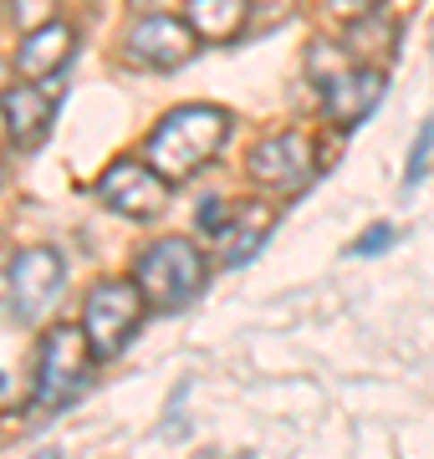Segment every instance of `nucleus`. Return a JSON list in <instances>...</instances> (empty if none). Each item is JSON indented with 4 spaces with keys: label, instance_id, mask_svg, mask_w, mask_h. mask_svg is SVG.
Returning a JSON list of instances; mask_svg holds the SVG:
<instances>
[{
    "label": "nucleus",
    "instance_id": "1",
    "mask_svg": "<svg viewBox=\"0 0 434 459\" xmlns=\"http://www.w3.org/2000/svg\"><path fill=\"white\" fill-rule=\"evenodd\" d=\"M230 138V108L220 102H184L174 113H164L149 133V164L164 174L169 184H184L195 179L210 159Z\"/></svg>",
    "mask_w": 434,
    "mask_h": 459
},
{
    "label": "nucleus",
    "instance_id": "2",
    "mask_svg": "<svg viewBox=\"0 0 434 459\" xmlns=\"http://www.w3.org/2000/svg\"><path fill=\"white\" fill-rule=\"evenodd\" d=\"M92 342H87L82 327H47L41 342H36V377H31V403L41 413L67 409L72 398L87 388L92 377Z\"/></svg>",
    "mask_w": 434,
    "mask_h": 459
},
{
    "label": "nucleus",
    "instance_id": "3",
    "mask_svg": "<svg viewBox=\"0 0 434 459\" xmlns=\"http://www.w3.org/2000/svg\"><path fill=\"white\" fill-rule=\"evenodd\" d=\"M204 250L195 240H184V235H164V240H149V246L138 250L134 261V281L143 286L153 312H174L184 307L189 296L204 286Z\"/></svg>",
    "mask_w": 434,
    "mask_h": 459
},
{
    "label": "nucleus",
    "instance_id": "4",
    "mask_svg": "<svg viewBox=\"0 0 434 459\" xmlns=\"http://www.w3.org/2000/svg\"><path fill=\"white\" fill-rule=\"evenodd\" d=\"M143 312H149V296H143L138 281H98L87 291L82 332H87V342H92V352H98V362L117 358L128 347V337L138 332Z\"/></svg>",
    "mask_w": 434,
    "mask_h": 459
},
{
    "label": "nucleus",
    "instance_id": "5",
    "mask_svg": "<svg viewBox=\"0 0 434 459\" xmlns=\"http://www.w3.org/2000/svg\"><path fill=\"white\" fill-rule=\"evenodd\" d=\"M246 169L271 195H301L307 184L317 179V143H312V133H301V128L271 133V138H261L251 148Z\"/></svg>",
    "mask_w": 434,
    "mask_h": 459
},
{
    "label": "nucleus",
    "instance_id": "6",
    "mask_svg": "<svg viewBox=\"0 0 434 459\" xmlns=\"http://www.w3.org/2000/svg\"><path fill=\"white\" fill-rule=\"evenodd\" d=\"M62 276H67V261L56 255L51 246H31L21 250L16 261H11V312L31 327V322H41L47 316V307L56 301V291H62Z\"/></svg>",
    "mask_w": 434,
    "mask_h": 459
},
{
    "label": "nucleus",
    "instance_id": "7",
    "mask_svg": "<svg viewBox=\"0 0 434 459\" xmlns=\"http://www.w3.org/2000/svg\"><path fill=\"white\" fill-rule=\"evenodd\" d=\"M98 195H102L108 210L128 214V220H153V214H164V204H169V179L153 164L117 159L113 169H102Z\"/></svg>",
    "mask_w": 434,
    "mask_h": 459
},
{
    "label": "nucleus",
    "instance_id": "8",
    "mask_svg": "<svg viewBox=\"0 0 434 459\" xmlns=\"http://www.w3.org/2000/svg\"><path fill=\"white\" fill-rule=\"evenodd\" d=\"M195 26L189 21H174V16H138L123 36V51H128V62L138 66H153V72H174L195 56Z\"/></svg>",
    "mask_w": 434,
    "mask_h": 459
},
{
    "label": "nucleus",
    "instance_id": "9",
    "mask_svg": "<svg viewBox=\"0 0 434 459\" xmlns=\"http://www.w3.org/2000/svg\"><path fill=\"white\" fill-rule=\"evenodd\" d=\"M56 98H62V72H56V77H47L41 87H36L31 77H21L16 87H5L0 108H5V128H11V143L26 148V153L47 143L51 117H56Z\"/></svg>",
    "mask_w": 434,
    "mask_h": 459
},
{
    "label": "nucleus",
    "instance_id": "10",
    "mask_svg": "<svg viewBox=\"0 0 434 459\" xmlns=\"http://www.w3.org/2000/svg\"><path fill=\"white\" fill-rule=\"evenodd\" d=\"M384 98V72L378 66H358L352 62L348 72H337L333 82L322 87V117L333 128H358Z\"/></svg>",
    "mask_w": 434,
    "mask_h": 459
},
{
    "label": "nucleus",
    "instance_id": "11",
    "mask_svg": "<svg viewBox=\"0 0 434 459\" xmlns=\"http://www.w3.org/2000/svg\"><path fill=\"white\" fill-rule=\"evenodd\" d=\"M72 51H77V31H72L67 21H47V26H36V31H21L16 72L31 77V82L56 77V72L72 62Z\"/></svg>",
    "mask_w": 434,
    "mask_h": 459
},
{
    "label": "nucleus",
    "instance_id": "12",
    "mask_svg": "<svg viewBox=\"0 0 434 459\" xmlns=\"http://www.w3.org/2000/svg\"><path fill=\"white\" fill-rule=\"evenodd\" d=\"M271 230H276V210L271 204H235L225 230H220V246H225V265H246L256 250L271 240Z\"/></svg>",
    "mask_w": 434,
    "mask_h": 459
},
{
    "label": "nucleus",
    "instance_id": "13",
    "mask_svg": "<svg viewBox=\"0 0 434 459\" xmlns=\"http://www.w3.org/2000/svg\"><path fill=\"white\" fill-rule=\"evenodd\" d=\"M251 0H184V21L200 41H235L251 21Z\"/></svg>",
    "mask_w": 434,
    "mask_h": 459
},
{
    "label": "nucleus",
    "instance_id": "14",
    "mask_svg": "<svg viewBox=\"0 0 434 459\" xmlns=\"http://www.w3.org/2000/svg\"><path fill=\"white\" fill-rule=\"evenodd\" d=\"M352 62H358V56H352V51H337L333 41H312V47H307V72L317 77V87H327L337 72H348Z\"/></svg>",
    "mask_w": 434,
    "mask_h": 459
},
{
    "label": "nucleus",
    "instance_id": "15",
    "mask_svg": "<svg viewBox=\"0 0 434 459\" xmlns=\"http://www.w3.org/2000/svg\"><path fill=\"white\" fill-rule=\"evenodd\" d=\"M430 153H434V117H424V123H419V133H414V143H409V169H404V184H409V189L424 179Z\"/></svg>",
    "mask_w": 434,
    "mask_h": 459
},
{
    "label": "nucleus",
    "instance_id": "16",
    "mask_svg": "<svg viewBox=\"0 0 434 459\" xmlns=\"http://www.w3.org/2000/svg\"><path fill=\"white\" fill-rule=\"evenodd\" d=\"M5 5H11V21L21 31H36V26L56 21V0H5Z\"/></svg>",
    "mask_w": 434,
    "mask_h": 459
},
{
    "label": "nucleus",
    "instance_id": "17",
    "mask_svg": "<svg viewBox=\"0 0 434 459\" xmlns=\"http://www.w3.org/2000/svg\"><path fill=\"white\" fill-rule=\"evenodd\" d=\"M384 246H394V225H368L358 240H352V255H378Z\"/></svg>",
    "mask_w": 434,
    "mask_h": 459
},
{
    "label": "nucleus",
    "instance_id": "18",
    "mask_svg": "<svg viewBox=\"0 0 434 459\" xmlns=\"http://www.w3.org/2000/svg\"><path fill=\"white\" fill-rule=\"evenodd\" d=\"M384 0H327V11H333L337 21H363V16H373Z\"/></svg>",
    "mask_w": 434,
    "mask_h": 459
},
{
    "label": "nucleus",
    "instance_id": "19",
    "mask_svg": "<svg viewBox=\"0 0 434 459\" xmlns=\"http://www.w3.org/2000/svg\"><path fill=\"white\" fill-rule=\"evenodd\" d=\"M225 220H230V204H220V199H204V204H200V225L204 230H215V235H220Z\"/></svg>",
    "mask_w": 434,
    "mask_h": 459
},
{
    "label": "nucleus",
    "instance_id": "20",
    "mask_svg": "<svg viewBox=\"0 0 434 459\" xmlns=\"http://www.w3.org/2000/svg\"><path fill=\"white\" fill-rule=\"evenodd\" d=\"M256 11H266V16H286L291 11V0H251Z\"/></svg>",
    "mask_w": 434,
    "mask_h": 459
},
{
    "label": "nucleus",
    "instance_id": "21",
    "mask_svg": "<svg viewBox=\"0 0 434 459\" xmlns=\"http://www.w3.org/2000/svg\"><path fill=\"white\" fill-rule=\"evenodd\" d=\"M5 138H11V128H5V108H0V143H5Z\"/></svg>",
    "mask_w": 434,
    "mask_h": 459
},
{
    "label": "nucleus",
    "instance_id": "22",
    "mask_svg": "<svg viewBox=\"0 0 434 459\" xmlns=\"http://www.w3.org/2000/svg\"><path fill=\"white\" fill-rule=\"evenodd\" d=\"M0 296H11V281H0Z\"/></svg>",
    "mask_w": 434,
    "mask_h": 459
},
{
    "label": "nucleus",
    "instance_id": "23",
    "mask_svg": "<svg viewBox=\"0 0 434 459\" xmlns=\"http://www.w3.org/2000/svg\"><path fill=\"white\" fill-rule=\"evenodd\" d=\"M0 5H5V0H0Z\"/></svg>",
    "mask_w": 434,
    "mask_h": 459
}]
</instances>
